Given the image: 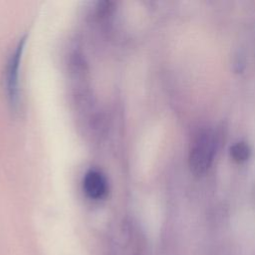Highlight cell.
I'll use <instances>...</instances> for the list:
<instances>
[{
  "label": "cell",
  "mask_w": 255,
  "mask_h": 255,
  "mask_svg": "<svg viewBox=\"0 0 255 255\" xmlns=\"http://www.w3.org/2000/svg\"><path fill=\"white\" fill-rule=\"evenodd\" d=\"M216 144V135L211 129H202L195 136L188 156L189 168L194 175L201 176L207 172L213 161Z\"/></svg>",
  "instance_id": "6da1fadb"
},
{
  "label": "cell",
  "mask_w": 255,
  "mask_h": 255,
  "mask_svg": "<svg viewBox=\"0 0 255 255\" xmlns=\"http://www.w3.org/2000/svg\"><path fill=\"white\" fill-rule=\"evenodd\" d=\"M84 190L93 199L103 198L108 191V182L105 175L98 170H90L84 178Z\"/></svg>",
  "instance_id": "7a4b0ae2"
},
{
  "label": "cell",
  "mask_w": 255,
  "mask_h": 255,
  "mask_svg": "<svg viewBox=\"0 0 255 255\" xmlns=\"http://www.w3.org/2000/svg\"><path fill=\"white\" fill-rule=\"evenodd\" d=\"M24 39H22L21 43H19L17 49L15 50L14 54L11 56L8 68H7V87L9 97L12 103H15L17 100L18 95V70H19V63L23 51Z\"/></svg>",
  "instance_id": "3957f363"
},
{
  "label": "cell",
  "mask_w": 255,
  "mask_h": 255,
  "mask_svg": "<svg viewBox=\"0 0 255 255\" xmlns=\"http://www.w3.org/2000/svg\"><path fill=\"white\" fill-rule=\"evenodd\" d=\"M251 155V148L245 141H237L230 146V156L237 163L245 162Z\"/></svg>",
  "instance_id": "277c9868"
}]
</instances>
